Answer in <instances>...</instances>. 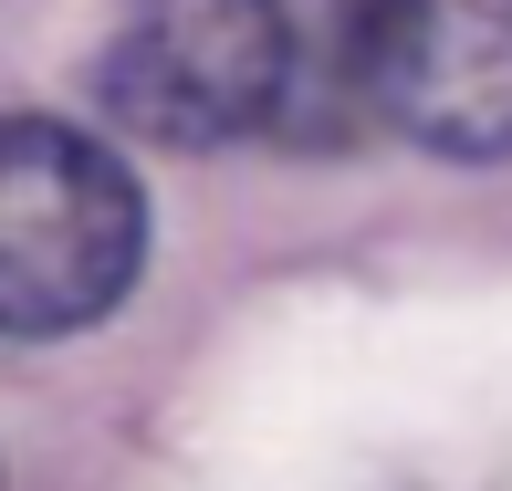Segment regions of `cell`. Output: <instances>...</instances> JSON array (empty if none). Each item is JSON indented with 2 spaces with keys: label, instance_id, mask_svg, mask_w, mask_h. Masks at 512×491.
Wrapping results in <instances>:
<instances>
[{
  "label": "cell",
  "instance_id": "cell-1",
  "mask_svg": "<svg viewBox=\"0 0 512 491\" xmlns=\"http://www.w3.org/2000/svg\"><path fill=\"white\" fill-rule=\"evenodd\" d=\"M147 272V189L105 136L0 115V335H84Z\"/></svg>",
  "mask_w": 512,
  "mask_h": 491
},
{
  "label": "cell",
  "instance_id": "cell-3",
  "mask_svg": "<svg viewBox=\"0 0 512 491\" xmlns=\"http://www.w3.org/2000/svg\"><path fill=\"white\" fill-rule=\"evenodd\" d=\"M345 74L429 157H512V0H345Z\"/></svg>",
  "mask_w": 512,
  "mask_h": 491
},
{
  "label": "cell",
  "instance_id": "cell-2",
  "mask_svg": "<svg viewBox=\"0 0 512 491\" xmlns=\"http://www.w3.org/2000/svg\"><path fill=\"white\" fill-rule=\"evenodd\" d=\"M283 84H293L283 0H115V32L95 53L105 115L157 147H230L272 126Z\"/></svg>",
  "mask_w": 512,
  "mask_h": 491
}]
</instances>
